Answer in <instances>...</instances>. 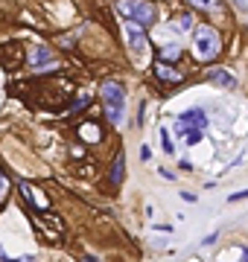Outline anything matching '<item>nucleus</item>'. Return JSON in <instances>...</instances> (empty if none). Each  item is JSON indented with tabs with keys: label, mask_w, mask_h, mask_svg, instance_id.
<instances>
[{
	"label": "nucleus",
	"mask_w": 248,
	"mask_h": 262,
	"mask_svg": "<svg viewBox=\"0 0 248 262\" xmlns=\"http://www.w3.org/2000/svg\"><path fill=\"white\" fill-rule=\"evenodd\" d=\"M193 53L204 64H210V61H216L222 56V38L210 24H201V27L193 29Z\"/></svg>",
	"instance_id": "obj_1"
},
{
	"label": "nucleus",
	"mask_w": 248,
	"mask_h": 262,
	"mask_svg": "<svg viewBox=\"0 0 248 262\" xmlns=\"http://www.w3.org/2000/svg\"><path fill=\"white\" fill-rule=\"evenodd\" d=\"M99 99H102V105H105L108 120H111V122H120V120H123L126 91H123V84L117 82V79H105V82L99 84Z\"/></svg>",
	"instance_id": "obj_2"
},
{
	"label": "nucleus",
	"mask_w": 248,
	"mask_h": 262,
	"mask_svg": "<svg viewBox=\"0 0 248 262\" xmlns=\"http://www.w3.org/2000/svg\"><path fill=\"white\" fill-rule=\"evenodd\" d=\"M117 12L126 20H137L143 27H152L158 20V6L152 0H117Z\"/></svg>",
	"instance_id": "obj_3"
},
{
	"label": "nucleus",
	"mask_w": 248,
	"mask_h": 262,
	"mask_svg": "<svg viewBox=\"0 0 248 262\" xmlns=\"http://www.w3.org/2000/svg\"><path fill=\"white\" fill-rule=\"evenodd\" d=\"M204 125H208V117H204V111L201 108H190V111H184L181 117H178V122H175V131L178 134H190V131H204Z\"/></svg>",
	"instance_id": "obj_4"
},
{
	"label": "nucleus",
	"mask_w": 248,
	"mask_h": 262,
	"mask_svg": "<svg viewBox=\"0 0 248 262\" xmlns=\"http://www.w3.org/2000/svg\"><path fill=\"white\" fill-rule=\"evenodd\" d=\"M20 192H24V198L32 204V210H38V213H47V210H50V198H47V192H44L41 187L24 181V184H20Z\"/></svg>",
	"instance_id": "obj_5"
},
{
	"label": "nucleus",
	"mask_w": 248,
	"mask_h": 262,
	"mask_svg": "<svg viewBox=\"0 0 248 262\" xmlns=\"http://www.w3.org/2000/svg\"><path fill=\"white\" fill-rule=\"evenodd\" d=\"M126 38H129V47H132L137 56H146L149 44H146V35H143V24L129 20V24H126Z\"/></svg>",
	"instance_id": "obj_6"
},
{
	"label": "nucleus",
	"mask_w": 248,
	"mask_h": 262,
	"mask_svg": "<svg viewBox=\"0 0 248 262\" xmlns=\"http://www.w3.org/2000/svg\"><path fill=\"white\" fill-rule=\"evenodd\" d=\"M155 76H158V82H163V84H181V70H175L172 67V61H163V58H158L155 61Z\"/></svg>",
	"instance_id": "obj_7"
},
{
	"label": "nucleus",
	"mask_w": 248,
	"mask_h": 262,
	"mask_svg": "<svg viewBox=\"0 0 248 262\" xmlns=\"http://www.w3.org/2000/svg\"><path fill=\"white\" fill-rule=\"evenodd\" d=\"M208 82L210 84H219V88H237V76L231 73V70H210Z\"/></svg>",
	"instance_id": "obj_8"
},
{
	"label": "nucleus",
	"mask_w": 248,
	"mask_h": 262,
	"mask_svg": "<svg viewBox=\"0 0 248 262\" xmlns=\"http://www.w3.org/2000/svg\"><path fill=\"white\" fill-rule=\"evenodd\" d=\"M79 137L88 140L91 146H96V143L102 140V128H99L96 122H82V125H79Z\"/></svg>",
	"instance_id": "obj_9"
},
{
	"label": "nucleus",
	"mask_w": 248,
	"mask_h": 262,
	"mask_svg": "<svg viewBox=\"0 0 248 262\" xmlns=\"http://www.w3.org/2000/svg\"><path fill=\"white\" fill-rule=\"evenodd\" d=\"M126 178V155L123 151H117V158H114V169H111V184L114 187H120Z\"/></svg>",
	"instance_id": "obj_10"
},
{
	"label": "nucleus",
	"mask_w": 248,
	"mask_h": 262,
	"mask_svg": "<svg viewBox=\"0 0 248 262\" xmlns=\"http://www.w3.org/2000/svg\"><path fill=\"white\" fill-rule=\"evenodd\" d=\"M47 58H50V50H47V47H35V50L27 56V61H29L32 67H38V64H44Z\"/></svg>",
	"instance_id": "obj_11"
},
{
	"label": "nucleus",
	"mask_w": 248,
	"mask_h": 262,
	"mask_svg": "<svg viewBox=\"0 0 248 262\" xmlns=\"http://www.w3.org/2000/svg\"><path fill=\"white\" fill-rule=\"evenodd\" d=\"M161 58H163V61H172V64H175V61L181 58V47H163V50H161Z\"/></svg>",
	"instance_id": "obj_12"
},
{
	"label": "nucleus",
	"mask_w": 248,
	"mask_h": 262,
	"mask_svg": "<svg viewBox=\"0 0 248 262\" xmlns=\"http://www.w3.org/2000/svg\"><path fill=\"white\" fill-rule=\"evenodd\" d=\"M193 20H190V15H178V18L172 20V29L175 32H187V27H190Z\"/></svg>",
	"instance_id": "obj_13"
},
{
	"label": "nucleus",
	"mask_w": 248,
	"mask_h": 262,
	"mask_svg": "<svg viewBox=\"0 0 248 262\" xmlns=\"http://www.w3.org/2000/svg\"><path fill=\"white\" fill-rule=\"evenodd\" d=\"M6 195H9V178H6L3 169H0V204L6 201Z\"/></svg>",
	"instance_id": "obj_14"
},
{
	"label": "nucleus",
	"mask_w": 248,
	"mask_h": 262,
	"mask_svg": "<svg viewBox=\"0 0 248 262\" xmlns=\"http://www.w3.org/2000/svg\"><path fill=\"white\" fill-rule=\"evenodd\" d=\"M187 3H190V6H196V9H210L216 0H187Z\"/></svg>",
	"instance_id": "obj_15"
},
{
	"label": "nucleus",
	"mask_w": 248,
	"mask_h": 262,
	"mask_svg": "<svg viewBox=\"0 0 248 262\" xmlns=\"http://www.w3.org/2000/svg\"><path fill=\"white\" fill-rule=\"evenodd\" d=\"M201 140V131H190V134H184V143H190V146H193V143H199Z\"/></svg>",
	"instance_id": "obj_16"
},
{
	"label": "nucleus",
	"mask_w": 248,
	"mask_h": 262,
	"mask_svg": "<svg viewBox=\"0 0 248 262\" xmlns=\"http://www.w3.org/2000/svg\"><path fill=\"white\" fill-rule=\"evenodd\" d=\"M161 140H163V151H172L175 146H172V140H170V134L167 131H161Z\"/></svg>",
	"instance_id": "obj_17"
},
{
	"label": "nucleus",
	"mask_w": 248,
	"mask_h": 262,
	"mask_svg": "<svg viewBox=\"0 0 248 262\" xmlns=\"http://www.w3.org/2000/svg\"><path fill=\"white\" fill-rule=\"evenodd\" d=\"M242 198H248V189H242V192H234V195H228V201H242Z\"/></svg>",
	"instance_id": "obj_18"
},
{
	"label": "nucleus",
	"mask_w": 248,
	"mask_h": 262,
	"mask_svg": "<svg viewBox=\"0 0 248 262\" xmlns=\"http://www.w3.org/2000/svg\"><path fill=\"white\" fill-rule=\"evenodd\" d=\"M239 253H242V256H245V259H248V251H245V248H242V251H239Z\"/></svg>",
	"instance_id": "obj_19"
}]
</instances>
